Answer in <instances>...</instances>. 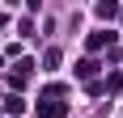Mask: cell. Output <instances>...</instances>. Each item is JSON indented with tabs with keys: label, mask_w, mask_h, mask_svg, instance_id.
<instances>
[{
	"label": "cell",
	"mask_w": 123,
	"mask_h": 118,
	"mask_svg": "<svg viewBox=\"0 0 123 118\" xmlns=\"http://www.w3.org/2000/svg\"><path fill=\"white\" fill-rule=\"evenodd\" d=\"M38 114H43V118H60L64 106H38Z\"/></svg>",
	"instance_id": "cell-1"
},
{
	"label": "cell",
	"mask_w": 123,
	"mask_h": 118,
	"mask_svg": "<svg viewBox=\"0 0 123 118\" xmlns=\"http://www.w3.org/2000/svg\"><path fill=\"white\" fill-rule=\"evenodd\" d=\"M93 68H98V63H93V59H85V63H76V76H93Z\"/></svg>",
	"instance_id": "cell-2"
}]
</instances>
